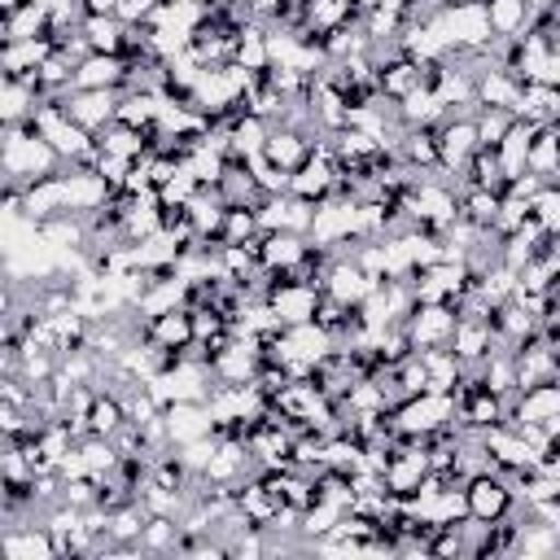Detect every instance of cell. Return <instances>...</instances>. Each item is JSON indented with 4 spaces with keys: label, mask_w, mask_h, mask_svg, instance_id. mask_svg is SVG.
<instances>
[{
    "label": "cell",
    "mask_w": 560,
    "mask_h": 560,
    "mask_svg": "<svg viewBox=\"0 0 560 560\" xmlns=\"http://www.w3.org/2000/svg\"><path fill=\"white\" fill-rule=\"evenodd\" d=\"M0 162H4V184H39L48 175H61V153L31 127V122H9L4 127V149H0Z\"/></svg>",
    "instance_id": "6da1fadb"
},
{
    "label": "cell",
    "mask_w": 560,
    "mask_h": 560,
    "mask_svg": "<svg viewBox=\"0 0 560 560\" xmlns=\"http://www.w3.org/2000/svg\"><path fill=\"white\" fill-rule=\"evenodd\" d=\"M433 22L442 26V35H446V44H451V52H459V48H486L490 44V9H486V0H451V4H442L438 13H433Z\"/></svg>",
    "instance_id": "7a4b0ae2"
},
{
    "label": "cell",
    "mask_w": 560,
    "mask_h": 560,
    "mask_svg": "<svg viewBox=\"0 0 560 560\" xmlns=\"http://www.w3.org/2000/svg\"><path fill=\"white\" fill-rule=\"evenodd\" d=\"M455 416H459L455 394L424 389V394H411V398L394 411V429L407 433V438H429V433H438V429H451Z\"/></svg>",
    "instance_id": "3957f363"
},
{
    "label": "cell",
    "mask_w": 560,
    "mask_h": 560,
    "mask_svg": "<svg viewBox=\"0 0 560 560\" xmlns=\"http://www.w3.org/2000/svg\"><path fill=\"white\" fill-rule=\"evenodd\" d=\"M315 245H346L350 236H359V197H346V192H332L315 206V219H311V232H306ZM341 254V249H337Z\"/></svg>",
    "instance_id": "277c9868"
},
{
    "label": "cell",
    "mask_w": 560,
    "mask_h": 560,
    "mask_svg": "<svg viewBox=\"0 0 560 560\" xmlns=\"http://www.w3.org/2000/svg\"><path fill=\"white\" fill-rule=\"evenodd\" d=\"M118 88H74V92H66V114L79 122V127H88L92 136H101L114 118H118Z\"/></svg>",
    "instance_id": "5b68a950"
},
{
    "label": "cell",
    "mask_w": 560,
    "mask_h": 560,
    "mask_svg": "<svg viewBox=\"0 0 560 560\" xmlns=\"http://www.w3.org/2000/svg\"><path fill=\"white\" fill-rule=\"evenodd\" d=\"M468 512L477 516V521H503L508 512H512V499H521L516 494V486H508L503 477H494L490 468H481V472H472L468 477Z\"/></svg>",
    "instance_id": "8992f818"
},
{
    "label": "cell",
    "mask_w": 560,
    "mask_h": 560,
    "mask_svg": "<svg viewBox=\"0 0 560 560\" xmlns=\"http://www.w3.org/2000/svg\"><path fill=\"white\" fill-rule=\"evenodd\" d=\"M481 149L477 140V122L472 114H446L442 118V131H438V153H442V171L455 175L468 166V158Z\"/></svg>",
    "instance_id": "52a82bcc"
},
{
    "label": "cell",
    "mask_w": 560,
    "mask_h": 560,
    "mask_svg": "<svg viewBox=\"0 0 560 560\" xmlns=\"http://www.w3.org/2000/svg\"><path fill=\"white\" fill-rule=\"evenodd\" d=\"M0 556L4 560H57V547H52V534L44 529V521H22V525H4V538H0Z\"/></svg>",
    "instance_id": "ba28073f"
},
{
    "label": "cell",
    "mask_w": 560,
    "mask_h": 560,
    "mask_svg": "<svg viewBox=\"0 0 560 560\" xmlns=\"http://www.w3.org/2000/svg\"><path fill=\"white\" fill-rule=\"evenodd\" d=\"M381 280H372L363 267H359V258H332V267H328V276H324V293L328 298H337V302H346V306H359L372 289H376Z\"/></svg>",
    "instance_id": "9c48e42d"
},
{
    "label": "cell",
    "mask_w": 560,
    "mask_h": 560,
    "mask_svg": "<svg viewBox=\"0 0 560 560\" xmlns=\"http://www.w3.org/2000/svg\"><path fill=\"white\" fill-rule=\"evenodd\" d=\"M162 416H166V433H171V442H175V446H184V442H192V438L214 433V416H210V407H206V402H171Z\"/></svg>",
    "instance_id": "30bf717a"
},
{
    "label": "cell",
    "mask_w": 560,
    "mask_h": 560,
    "mask_svg": "<svg viewBox=\"0 0 560 560\" xmlns=\"http://www.w3.org/2000/svg\"><path fill=\"white\" fill-rule=\"evenodd\" d=\"M302 254H306V241H302V232H289V228H280V232H262V241H258L262 271H289Z\"/></svg>",
    "instance_id": "8fae6325"
},
{
    "label": "cell",
    "mask_w": 560,
    "mask_h": 560,
    "mask_svg": "<svg viewBox=\"0 0 560 560\" xmlns=\"http://www.w3.org/2000/svg\"><path fill=\"white\" fill-rule=\"evenodd\" d=\"M79 31H83V39H88L92 52H118V57H122L127 22H122L118 13H88V18L79 22Z\"/></svg>",
    "instance_id": "7c38bea8"
},
{
    "label": "cell",
    "mask_w": 560,
    "mask_h": 560,
    "mask_svg": "<svg viewBox=\"0 0 560 560\" xmlns=\"http://www.w3.org/2000/svg\"><path fill=\"white\" fill-rule=\"evenodd\" d=\"M48 52H52V39H48V35L4 44V52H0V70H4V79H22V74L39 70V66L48 61Z\"/></svg>",
    "instance_id": "4fadbf2b"
},
{
    "label": "cell",
    "mask_w": 560,
    "mask_h": 560,
    "mask_svg": "<svg viewBox=\"0 0 560 560\" xmlns=\"http://www.w3.org/2000/svg\"><path fill=\"white\" fill-rule=\"evenodd\" d=\"M486 9H490V26H494V35H503V39L521 35V31L529 26V18H534L529 0H486Z\"/></svg>",
    "instance_id": "5bb4252c"
},
{
    "label": "cell",
    "mask_w": 560,
    "mask_h": 560,
    "mask_svg": "<svg viewBox=\"0 0 560 560\" xmlns=\"http://www.w3.org/2000/svg\"><path fill=\"white\" fill-rule=\"evenodd\" d=\"M472 122H477V140H481L486 149H499L503 136L516 127V114H512V109H499V105H477V109H472Z\"/></svg>",
    "instance_id": "9a60e30c"
},
{
    "label": "cell",
    "mask_w": 560,
    "mask_h": 560,
    "mask_svg": "<svg viewBox=\"0 0 560 560\" xmlns=\"http://www.w3.org/2000/svg\"><path fill=\"white\" fill-rule=\"evenodd\" d=\"M122 0H83V13H118Z\"/></svg>",
    "instance_id": "2e32d148"
},
{
    "label": "cell",
    "mask_w": 560,
    "mask_h": 560,
    "mask_svg": "<svg viewBox=\"0 0 560 560\" xmlns=\"http://www.w3.org/2000/svg\"><path fill=\"white\" fill-rule=\"evenodd\" d=\"M551 4H560V0H529V9H551Z\"/></svg>",
    "instance_id": "e0dca14e"
}]
</instances>
